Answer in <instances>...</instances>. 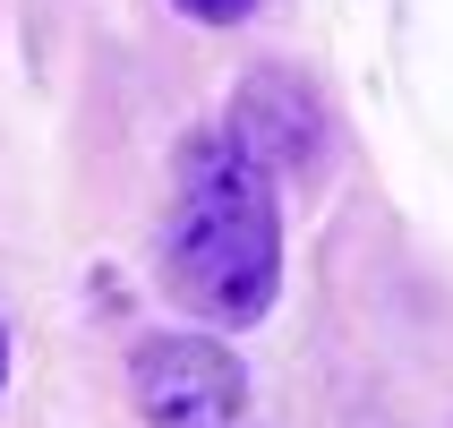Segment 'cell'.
Masks as SVG:
<instances>
[{"label": "cell", "mask_w": 453, "mask_h": 428, "mask_svg": "<svg viewBox=\"0 0 453 428\" xmlns=\"http://www.w3.org/2000/svg\"><path fill=\"white\" fill-rule=\"evenodd\" d=\"M172 292L205 326H257L282 283V214H274V172L240 137H188L180 154V206L163 240Z\"/></svg>", "instance_id": "6da1fadb"}, {"label": "cell", "mask_w": 453, "mask_h": 428, "mask_svg": "<svg viewBox=\"0 0 453 428\" xmlns=\"http://www.w3.org/2000/svg\"><path fill=\"white\" fill-rule=\"evenodd\" d=\"M128 385H137L146 428H231L240 403H249V377H240V360L214 334H154V343H137Z\"/></svg>", "instance_id": "7a4b0ae2"}, {"label": "cell", "mask_w": 453, "mask_h": 428, "mask_svg": "<svg viewBox=\"0 0 453 428\" xmlns=\"http://www.w3.org/2000/svg\"><path fill=\"white\" fill-rule=\"evenodd\" d=\"M231 137H240L265 172H308L317 146H326V112H317V95H308L300 77L257 69L249 86L231 95Z\"/></svg>", "instance_id": "3957f363"}, {"label": "cell", "mask_w": 453, "mask_h": 428, "mask_svg": "<svg viewBox=\"0 0 453 428\" xmlns=\"http://www.w3.org/2000/svg\"><path fill=\"white\" fill-rule=\"evenodd\" d=\"M180 9H188V18H205V26H240L257 0H180Z\"/></svg>", "instance_id": "277c9868"}, {"label": "cell", "mask_w": 453, "mask_h": 428, "mask_svg": "<svg viewBox=\"0 0 453 428\" xmlns=\"http://www.w3.org/2000/svg\"><path fill=\"white\" fill-rule=\"evenodd\" d=\"M0 377H9V334H0Z\"/></svg>", "instance_id": "5b68a950"}]
</instances>
